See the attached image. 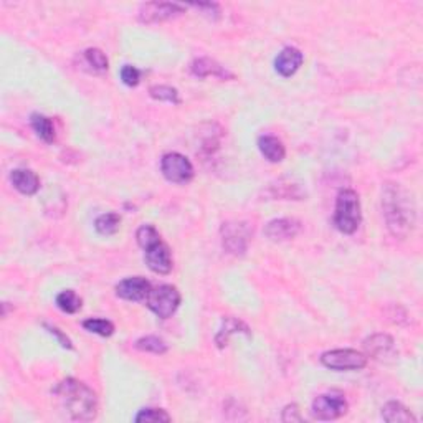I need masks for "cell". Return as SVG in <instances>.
I'll use <instances>...</instances> for the list:
<instances>
[{
	"mask_svg": "<svg viewBox=\"0 0 423 423\" xmlns=\"http://www.w3.org/2000/svg\"><path fill=\"white\" fill-rule=\"evenodd\" d=\"M136 422H146V423H152V422H171L172 418L169 415L165 410L160 408H144L141 412L138 413L136 418H134Z\"/></svg>",
	"mask_w": 423,
	"mask_h": 423,
	"instance_id": "83f0119b",
	"label": "cell"
},
{
	"mask_svg": "<svg viewBox=\"0 0 423 423\" xmlns=\"http://www.w3.org/2000/svg\"><path fill=\"white\" fill-rule=\"evenodd\" d=\"M301 224L295 219H278L272 220L265 226V235L273 242H288L299 233Z\"/></svg>",
	"mask_w": 423,
	"mask_h": 423,
	"instance_id": "7c38bea8",
	"label": "cell"
},
{
	"mask_svg": "<svg viewBox=\"0 0 423 423\" xmlns=\"http://www.w3.org/2000/svg\"><path fill=\"white\" fill-rule=\"evenodd\" d=\"M349 404L342 392H328L316 397L313 402V417L317 420H338L346 415Z\"/></svg>",
	"mask_w": 423,
	"mask_h": 423,
	"instance_id": "5b68a950",
	"label": "cell"
},
{
	"mask_svg": "<svg viewBox=\"0 0 423 423\" xmlns=\"http://www.w3.org/2000/svg\"><path fill=\"white\" fill-rule=\"evenodd\" d=\"M250 226L242 222H226L222 225V243L224 248L232 255H245L250 243Z\"/></svg>",
	"mask_w": 423,
	"mask_h": 423,
	"instance_id": "ba28073f",
	"label": "cell"
},
{
	"mask_svg": "<svg viewBox=\"0 0 423 423\" xmlns=\"http://www.w3.org/2000/svg\"><path fill=\"white\" fill-rule=\"evenodd\" d=\"M237 333H243L247 335H250V329H248V326L245 322L235 320V317H225L224 322H222V329L219 331V334H217L215 342L219 347H225L226 342H229L230 335L237 334Z\"/></svg>",
	"mask_w": 423,
	"mask_h": 423,
	"instance_id": "d6986e66",
	"label": "cell"
},
{
	"mask_svg": "<svg viewBox=\"0 0 423 423\" xmlns=\"http://www.w3.org/2000/svg\"><path fill=\"white\" fill-rule=\"evenodd\" d=\"M30 123H32L33 131L37 133V136L40 138L42 141H45L47 144H51L55 141V138H56L55 126H53V123H51L50 117H47L43 115H32Z\"/></svg>",
	"mask_w": 423,
	"mask_h": 423,
	"instance_id": "ffe728a7",
	"label": "cell"
},
{
	"mask_svg": "<svg viewBox=\"0 0 423 423\" xmlns=\"http://www.w3.org/2000/svg\"><path fill=\"white\" fill-rule=\"evenodd\" d=\"M181 299V293H179L176 286L160 285L154 288V290H151L146 303L147 308H149L157 317H160V320H169V317L177 311Z\"/></svg>",
	"mask_w": 423,
	"mask_h": 423,
	"instance_id": "277c9868",
	"label": "cell"
},
{
	"mask_svg": "<svg viewBox=\"0 0 423 423\" xmlns=\"http://www.w3.org/2000/svg\"><path fill=\"white\" fill-rule=\"evenodd\" d=\"M382 208L387 229L397 238H405L415 222L412 200L399 184H387L382 192Z\"/></svg>",
	"mask_w": 423,
	"mask_h": 423,
	"instance_id": "7a4b0ae2",
	"label": "cell"
},
{
	"mask_svg": "<svg viewBox=\"0 0 423 423\" xmlns=\"http://www.w3.org/2000/svg\"><path fill=\"white\" fill-rule=\"evenodd\" d=\"M321 362L331 370H360L367 365V356L354 349H335L324 352Z\"/></svg>",
	"mask_w": 423,
	"mask_h": 423,
	"instance_id": "8992f818",
	"label": "cell"
},
{
	"mask_svg": "<svg viewBox=\"0 0 423 423\" xmlns=\"http://www.w3.org/2000/svg\"><path fill=\"white\" fill-rule=\"evenodd\" d=\"M362 222L360 200L357 192L344 189L338 194L334 210V225L339 232L352 235L359 229Z\"/></svg>",
	"mask_w": 423,
	"mask_h": 423,
	"instance_id": "3957f363",
	"label": "cell"
},
{
	"mask_svg": "<svg viewBox=\"0 0 423 423\" xmlns=\"http://www.w3.org/2000/svg\"><path fill=\"white\" fill-rule=\"evenodd\" d=\"M136 349L142 352H152V354H164L167 351V344H165L163 339L157 338V335H146V338L138 339Z\"/></svg>",
	"mask_w": 423,
	"mask_h": 423,
	"instance_id": "603a6c76",
	"label": "cell"
},
{
	"mask_svg": "<svg viewBox=\"0 0 423 423\" xmlns=\"http://www.w3.org/2000/svg\"><path fill=\"white\" fill-rule=\"evenodd\" d=\"M382 418L389 423H407V422H417L415 415L400 402H389L383 405L382 408Z\"/></svg>",
	"mask_w": 423,
	"mask_h": 423,
	"instance_id": "ac0fdd59",
	"label": "cell"
},
{
	"mask_svg": "<svg viewBox=\"0 0 423 423\" xmlns=\"http://www.w3.org/2000/svg\"><path fill=\"white\" fill-rule=\"evenodd\" d=\"M152 290L151 283L146 278L134 276L126 278L116 285V295L126 301H144L147 299Z\"/></svg>",
	"mask_w": 423,
	"mask_h": 423,
	"instance_id": "8fae6325",
	"label": "cell"
},
{
	"mask_svg": "<svg viewBox=\"0 0 423 423\" xmlns=\"http://www.w3.org/2000/svg\"><path fill=\"white\" fill-rule=\"evenodd\" d=\"M85 60L94 72H106L108 69V58L99 48H90V50H86Z\"/></svg>",
	"mask_w": 423,
	"mask_h": 423,
	"instance_id": "4316f807",
	"label": "cell"
},
{
	"mask_svg": "<svg viewBox=\"0 0 423 423\" xmlns=\"http://www.w3.org/2000/svg\"><path fill=\"white\" fill-rule=\"evenodd\" d=\"M56 306L62 309L63 313L75 314L81 308V298L73 290H65L56 296Z\"/></svg>",
	"mask_w": 423,
	"mask_h": 423,
	"instance_id": "7402d4cb",
	"label": "cell"
},
{
	"mask_svg": "<svg viewBox=\"0 0 423 423\" xmlns=\"http://www.w3.org/2000/svg\"><path fill=\"white\" fill-rule=\"evenodd\" d=\"M160 171L169 182L174 184H187L194 179V165L185 156L179 152H169L160 160Z\"/></svg>",
	"mask_w": 423,
	"mask_h": 423,
	"instance_id": "52a82bcc",
	"label": "cell"
},
{
	"mask_svg": "<svg viewBox=\"0 0 423 423\" xmlns=\"http://www.w3.org/2000/svg\"><path fill=\"white\" fill-rule=\"evenodd\" d=\"M51 394L58 400L60 407L75 422H91L98 415V399L88 385L76 379H65L55 387Z\"/></svg>",
	"mask_w": 423,
	"mask_h": 423,
	"instance_id": "6da1fadb",
	"label": "cell"
},
{
	"mask_svg": "<svg viewBox=\"0 0 423 423\" xmlns=\"http://www.w3.org/2000/svg\"><path fill=\"white\" fill-rule=\"evenodd\" d=\"M136 238L142 250H147L149 247L156 245L157 242H160V235L152 225H142L141 229L138 230Z\"/></svg>",
	"mask_w": 423,
	"mask_h": 423,
	"instance_id": "d4e9b609",
	"label": "cell"
},
{
	"mask_svg": "<svg viewBox=\"0 0 423 423\" xmlns=\"http://www.w3.org/2000/svg\"><path fill=\"white\" fill-rule=\"evenodd\" d=\"M121 226V217L119 213L110 212V213H103L99 215L94 222V229L99 235H115Z\"/></svg>",
	"mask_w": 423,
	"mask_h": 423,
	"instance_id": "44dd1931",
	"label": "cell"
},
{
	"mask_svg": "<svg viewBox=\"0 0 423 423\" xmlns=\"http://www.w3.org/2000/svg\"><path fill=\"white\" fill-rule=\"evenodd\" d=\"M192 73L199 78H207V76H217L220 80H226V78H233L232 73L229 72L225 67H222L220 63H217L212 58H199L192 63Z\"/></svg>",
	"mask_w": 423,
	"mask_h": 423,
	"instance_id": "2e32d148",
	"label": "cell"
},
{
	"mask_svg": "<svg viewBox=\"0 0 423 423\" xmlns=\"http://www.w3.org/2000/svg\"><path fill=\"white\" fill-rule=\"evenodd\" d=\"M258 147L261 154L265 156V159H268L269 163H281L286 156V149L283 146V142L274 136H261L258 139Z\"/></svg>",
	"mask_w": 423,
	"mask_h": 423,
	"instance_id": "e0dca14e",
	"label": "cell"
},
{
	"mask_svg": "<svg viewBox=\"0 0 423 423\" xmlns=\"http://www.w3.org/2000/svg\"><path fill=\"white\" fill-rule=\"evenodd\" d=\"M144 258L151 272L157 274H169L172 269V255L169 247L160 240L156 245L144 250Z\"/></svg>",
	"mask_w": 423,
	"mask_h": 423,
	"instance_id": "30bf717a",
	"label": "cell"
},
{
	"mask_svg": "<svg viewBox=\"0 0 423 423\" xmlns=\"http://www.w3.org/2000/svg\"><path fill=\"white\" fill-rule=\"evenodd\" d=\"M283 422H303V417H301L299 413V407L296 404L286 405L285 410H283V415H281Z\"/></svg>",
	"mask_w": 423,
	"mask_h": 423,
	"instance_id": "f546056e",
	"label": "cell"
},
{
	"mask_svg": "<svg viewBox=\"0 0 423 423\" xmlns=\"http://www.w3.org/2000/svg\"><path fill=\"white\" fill-rule=\"evenodd\" d=\"M185 12V7L181 3H169V2H149L144 3L139 8V20L144 24H157V22L171 20L174 17L182 15Z\"/></svg>",
	"mask_w": 423,
	"mask_h": 423,
	"instance_id": "9c48e42d",
	"label": "cell"
},
{
	"mask_svg": "<svg viewBox=\"0 0 423 423\" xmlns=\"http://www.w3.org/2000/svg\"><path fill=\"white\" fill-rule=\"evenodd\" d=\"M121 80H123L124 85L136 86L139 80H141V73H139L138 68L131 67V65H124V67L121 68Z\"/></svg>",
	"mask_w": 423,
	"mask_h": 423,
	"instance_id": "f1b7e54d",
	"label": "cell"
},
{
	"mask_svg": "<svg viewBox=\"0 0 423 423\" xmlns=\"http://www.w3.org/2000/svg\"><path fill=\"white\" fill-rule=\"evenodd\" d=\"M364 349L367 351L369 356H372L374 359H385L394 354L395 342L389 334H374L369 339L364 341Z\"/></svg>",
	"mask_w": 423,
	"mask_h": 423,
	"instance_id": "5bb4252c",
	"label": "cell"
},
{
	"mask_svg": "<svg viewBox=\"0 0 423 423\" xmlns=\"http://www.w3.org/2000/svg\"><path fill=\"white\" fill-rule=\"evenodd\" d=\"M10 182L20 194L35 195L40 189V179L28 169H15L10 174Z\"/></svg>",
	"mask_w": 423,
	"mask_h": 423,
	"instance_id": "9a60e30c",
	"label": "cell"
},
{
	"mask_svg": "<svg viewBox=\"0 0 423 423\" xmlns=\"http://www.w3.org/2000/svg\"><path fill=\"white\" fill-rule=\"evenodd\" d=\"M149 94L154 99H157V101H167V103H172V104L181 103V98H179L177 90L172 88V86H165V85L152 86V88L149 90Z\"/></svg>",
	"mask_w": 423,
	"mask_h": 423,
	"instance_id": "484cf974",
	"label": "cell"
},
{
	"mask_svg": "<svg viewBox=\"0 0 423 423\" xmlns=\"http://www.w3.org/2000/svg\"><path fill=\"white\" fill-rule=\"evenodd\" d=\"M45 328L50 331L51 334L53 335H56V339H58L60 341V344H62L63 347H68V349H73V346H72V341H69V339L67 338V335H65L62 331L60 329H56V328H53V326H45Z\"/></svg>",
	"mask_w": 423,
	"mask_h": 423,
	"instance_id": "4dcf8cb0",
	"label": "cell"
},
{
	"mask_svg": "<svg viewBox=\"0 0 423 423\" xmlns=\"http://www.w3.org/2000/svg\"><path fill=\"white\" fill-rule=\"evenodd\" d=\"M303 62L304 56L298 48L286 47L285 50H281V53H278L276 60H274V68H276V72L280 73L283 78H290L298 72Z\"/></svg>",
	"mask_w": 423,
	"mask_h": 423,
	"instance_id": "4fadbf2b",
	"label": "cell"
},
{
	"mask_svg": "<svg viewBox=\"0 0 423 423\" xmlns=\"http://www.w3.org/2000/svg\"><path fill=\"white\" fill-rule=\"evenodd\" d=\"M83 328L90 333L103 335V338H110L115 333V324L108 320H99V317H91L83 322Z\"/></svg>",
	"mask_w": 423,
	"mask_h": 423,
	"instance_id": "cb8c5ba5",
	"label": "cell"
}]
</instances>
